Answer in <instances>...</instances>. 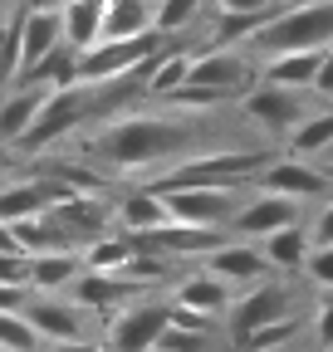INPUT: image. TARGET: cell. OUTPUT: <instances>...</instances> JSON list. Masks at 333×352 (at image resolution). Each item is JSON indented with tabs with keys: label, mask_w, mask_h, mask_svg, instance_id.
<instances>
[{
	"label": "cell",
	"mask_w": 333,
	"mask_h": 352,
	"mask_svg": "<svg viewBox=\"0 0 333 352\" xmlns=\"http://www.w3.org/2000/svg\"><path fill=\"white\" fill-rule=\"evenodd\" d=\"M45 6H69V0H45Z\"/></svg>",
	"instance_id": "obj_33"
},
{
	"label": "cell",
	"mask_w": 333,
	"mask_h": 352,
	"mask_svg": "<svg viewBox=\"0 0 333 352\" xmlns=\"http://www.w3.org/2000/svg\"><path fill=\"white\" fill-rule=\"evenodd\" d=\"M309 235H314V245H333V201H323V210L314 215Z\"/></svg>",
	"instance_id": "obj_28"
},
{
	"label": "cell",
	"mask_w": 333,
	"mask_h": 352,
	"mask_svg": "<svg viewBox=\"0 0 333 352\" xmlns=\"http://www.w3.org/2000/svg\"><path fill=\"white\" fill-rule=\"evenodd\" d=\"M0 279H6V284H30V250L0 254Z\"/></svg>",
	"instance_id": "obj_25"
},
{
	"label": "cell",
	"mask_w": 333,
	"mask_h": 352,
	"mask_svg": "<svg viewBox=\"0 0 333 352\" xmlns=\"http://www.w3.org/2000/svg\"><path fill=\"white\" fill-rule=\"evenodd\" d=\"M166 50V34L162 30H142L128 39H98L94 50L78 54V78H118V74H133L147 59H157Z\"/></svg>",
	"instance_id": "obj_4"
},
{
	"label": "cell",
	"mask_w": 333,
	"mask_h": 352,
	"mask_svg": "<svg viewBox=\"0 0 333 352\" xmlns=\"http://www.w3.org/2000/svg\"><path fill=\"white\" fill-rule=\"evenodd\" d=\"M250 186L260 191H279V196H294V201H333V176L319 157H275L260 166V176Z\"/></svg>",
	"instance_id": "obj_6"
},
{
	"label": "cell",
	"mask_w": 333,
	"mask_h": 352,
	"mask_svg": "<svg viewBox=\"0 0 333 352\" xmlns=\"http://www.w3.org/2000/svg\"><path fill=\"white\" fill-rule=\"evenodd\" d=\"M235 284H226L221 274H211V270H196V274H186L182 284H177V303H191V308H201V314H216V318H226L230 314V303H235Z\"/></svg>",
	"instance_id": "obj_12"
},
{
	"label": "cell",
	"mask_w": 333,
	"mask_h": 352,
	"mask_svg": "<svg viewBox=\"0 0 333 352\" xmlns=\"http://www.w3.org/2000/svg\"><path fill=\"white\" fill-rule=\"evenodd\" d=\"M314 94L319 98H333V50L323 54V64H319V78H314Z\"/></svg>",
	"instance_id": "obj_31"
},
{
	"label": "cell",
	"mask_w": 333,
	"mask_h": 352,
	"mask_svg": "<svg viewBox=\"0 0 333 352\" xmlns=\"http://www.w3.org/2000/svg\"><path fill=\"white\" fill-rule=\"evenodd\" d=\"M128 254H133L128 235H98L89 250H83V264H89V270H122Z\"/></svg>",
	"instance_id": "obj_21"
},
{
	"label": "cell",
	"mask_w": 333,
	"mask_h": 352,
	"mask_svg": "<svg viewBox=\"0 0 333 352\" xmlns=\"http://www.w3.org/2000/svg\"><path fill=\"white\" fill-rule=\"evenodd\" d=\"M216 10H226V15H270L279 6L275 0H216Z\"/></svg>",
	"instance_id": "obj_27"
},
{
	"label": "cell",
	"mask_w": 333,
	"mask_h": 352,
	"mask_svg": "<svg viewBox=\"0 0 333 352\" xmlns=\"http://www.w3.org/2000/svg\"><path fill=\"white\" fill-rule=\"evenodd\" d=\"M30 323L39 328L45 342H64V338H89V323H83V308L78 298H54V294H34L30 298Z\"/></svg>",
	"instance_id": "obj_10"
},
{
	"label": "cell",
	"mask_w": 333,
	"mask_h": 352,
	"mask_svg": "<svg viewBox=\"0 0 333 352\" xmlns=\"http://www.w3.org/2000/svg\"><path fill=\"white\" fill-rule=\"evenodd\" d=\"M113 215H118L122 230H157V226H166V220H172L162 191H152V186H138V191H128V196H118Z\"/></svg>",
	"instance_id": "obj_15"
},
{
	"label": "cell",
	"mask_w": 333,
	"mask_h": 352,
	"mask_svg": "<svg viewBox=\"0 0 333 352\" xmlns=\"http://www.w3.org/2000/svg\"><path fill=\"white\" fill-rule=\"evenodd\" d=\"M304 274H309L314 289L333 294V245H314V254H309V264H304Z\"/></svg>",
	"instance_id": "obj_24"
},
{
	"label": "cell",
	"mask_w": 333,
	"mask_h": 352,
	"mask_svg": "<svg viewBox=\"0 0 333 352\" xmlns=\"http://www.w3.org/2000/svg\"><path fill=\"white\" fill-rule=\"evenodd\" d=\"M50 94H54L50 83H15V94L0 103V142L20 147V138L34 127V118H39V108H45Z\"/></svg>",
	"instance_id": "obj_11"
},
{
	"label": "cell",
	"mask_w": 333,
	"mask_h": 352,
	"mask_svg": "<svg viewBox=\"0 0 333 352\" xmlns=\"http://www.w3.org/2000/svg\"><path fill=\"white\" fill-rule=\"evenodd\" d=\"M294 338H299V323H294V318H284V323H270V328L245 333L235 347H240V352H275V347H289Z\"/></svg>",
	"instance_id": "obj_22"
},
{
	"label": "cell",
	"mask_w": 333,
	"mask_h": 352,
	"mask_svg": "<svg viewBox=\"0 0 333 352\" xmlns=\"http://www.w3.org/2000/svg\"><path fill=\"white\" fill-rule=\"evenodd\" d=\"M299 206H304V201H294V196H279V191H260V186H255V196H250V201L240 206V215L230 220V230H235L240 240H265V235H275V230H284V226H294V220H299Z\"/></svg>",
	"instance_id": "obj_9"
},
{
	"label": "cell",
	"mask_w": 333,
	"mask_h": 352,
	"mask_svg": "<svg viewBox=\"0 0 333 352\" xmlns=\"http://www.w3.org/2000/svg\"><path fill=\"white\" fill-rule=\"evenodd\" d=\"M328 50H289V54H270L260 59V78L265 83H284V88H309L314 94V78Z\"/></svg>",
	"instance_id": "obj_13"
},
{
	"label": "cell",
	"mask_w": 333,
	"mask_h": 352,
	"mask_svg": "<svg viewBox=\"0 0 333 352\" xmlns=\"http://www.w3.org/2000/svg\"><path fill=\"white\" fill-rule=\"evenodd\" d=\"M201 270L221 274V279L235 284V289H250V284H260V279L279 274L275 264H270V254H265L260 240H230V245H221V250L206 254V259H201Z\"/></svg>",
	"instance_id": "obj_8"
},
{
	"label": "cell",
	"mask_w": 333,
	"mask_h": 352,
	"mask_svg": "<svg viewBox=\"0 0 333 352\" xmlns=\"http://www.w3.org/2000/svg\"><path fill=\"white\" fill-rule=\"evenodd\" d=\"M319 162H323V166H333V142H328V147L319 152Z\"/></svg>",
	"instance_id": "obj_32"
},
{
	"label": "cell",
	"mask_w": 333,
	"mask_h": 352,
	"mask_svg": "<svg viewBox=\"0 0 333 352\" xmlns=\"http://www.w3.org/2000/svg\"><path fill=\"white\" fill-rule=\"evenodd\" d=\"M314 338H319L323 352H333V294H323L319 314H314Z\"/></svg>",
	"instance_id": "obj_26"
},
{
	"label": "cell",
	"mask_w": 333,
	"mask_h": 352,
	"mask_svg": "<svg viewBox=\"0 0 333 352\" xmlns=\"http://www.w3.org/2000/svg\"><path fill=\"white\" fill-rule=\"evenodd\" d=\"M0 352H10V347H0Z\"/></svg>",
	"instance_id": "obj_35"
},
{
	"label": "cell",
	"mask_w": 333,
	"mask_h": 352,
	"mask_svg": "<svg viewBox=\"0 0 333 352\" xmlns=\"http://www.w3.org/2000/svg\"><path fill=\"white\" fill-rule=\"evenodd\" d=\"M250 122L245 113L240 118H226V108H186V103H172L166 98V113H118L108 122H94L74 132V157L78 166L98 171L103 182H118V176H162L211 147H240L250 142Z\"/></svg>",
	"instance_id": "obj_1"
},
{
	"label": "cell",
	"mask_w": 333,
	"mask_h": 352,
	"mask_svg": "<svg viewBox=\"0 0 333 352\" xmlns=\"http://www.w3.org/2000/svg\"><path fill=\"white\" fill-rule=\"evenodd\" d=\"M328 142H333V113H309L294 132H289V147L299 157H319Z\"/></svg>",
	"instance_id": "obj_19"
},
{
	"label": "cell",
	"mask_w": 333,
	"mask_h": 352,
	"mask_svg": "<svg viewBox=\"0 0 333 352\" xmlns=\"http://www.w3.org/2000/svg\"><path fill=\"white\" fill-rule=\"evenodd\" d=\"M289 308H294V294H289V284H284L279 274H270V279H260V284L240 289V294H235V303H230V314H226L230 338L240 342L245 333H255V328H270V323L294 318Z\"/></svg>",
	"instance_id": "obj_5"
},
{
	"label": "cell",
	"mask_w": 333,
	"mask_h": 352,
	"mask_svg": "<svg viewBox=\"0 0 333 352\" xmlns=\"http://www.w3.org/2000/svg\"><path fill=\"white\" fill-rule=\"evenodd\" d=\"M30 284H6L0 279V308H30Z\"/></svg>",
	"instance_id": "obj_29"
},
{
	"label": "cell",
	"mask_w": 333,
	"mask_h": 352,
	"mask_svg": "<svg viewBox=\"0 0 333 352\" xmlns=\"http://www.w3.org/2000/svg\"><path fill=\"white\" fill-rule=\"evenodd\" d=\"M245 50L255 59L289 54V50H333V0H304V6L275 10L245 39Z\"/></svg>",
	"instance_id": "obj_2"
},
{
	"label": "cell",
	"mask_w": 333,
	"mask_h": 352,
	"mask_svg": "<svg viewBox=\"0 0 333 352\" xmlns=\"http://www.w3.org/2000/svg\"><path fill=\"white\" fill-rule=\"evenodd\" d=\"M211 347V333H196V328H166L162 338H157V352H206Z\"/></svg>",
	"instance_id": "obj_23"
},
{
	"label": "cell",
	"mask_w": 333,
	"mask_h": 352,
	"mask_svg": "<svg viewBox=\"0 0 333 352\" xmlns=\"http://www.w3.org/2000/svg\"><path fill=\"white\" fill-rule=\"evenodd\" d=\"M191 50H162L152 59V78H147V98H172L177 88L191 78Z\"/></svg>",
	"instance_id": "obj_18"
},
{
	"label": "cell",
	"mask_w": 333,
	"mask_h": 352,
	"mask_svg": "<svg viewBox=\"0 0 333 352\" xmlns=\"http://www.w3.org/2000/svg\"><path fill=\"white\" fill-rule=\"evenodd\" d=\"M0 10H6V0H0Z\"/></svg>",
	"instance_id": "obj_34"
},
{
	"label": "cell",
	"mask_w": 333,
	"mask_h": 352,
	"mask_svg": "<svg viewBox=\"0 0 333 352\" xmlns=\"http://www.w3.org/2000/svg\"><path fill=\"white\" fill-rule=\"evenodd\" d=\"M206 10V0H157V30L162 34H182V30H191L196 25V15Z\"/></svg>",
	"instance_id": "obj_20"
},
{
	"label": "cell",
	"mask_w": 333,
	"mask_h": 352,
	"mask_svg": "<svg viewBox=\"0 0 333 352\" xmlns=\"http://www.w3.org/2000/svg\"><path fill=\"white\" fill-rule=\"evenodd\" d=\"M328 176H333V166H328Z\"/></svg>",
	"instance_id": "obj_36"
},
{
	"label": "cell",
	"mask_w": 333,
	"mask_h": 352,
	"mask_svg": "<svg viewBox=\"0 0 333 352\" xmlns=\"http://www.w3.org/2000/svg\"><path fill=\"white\" fill-rule=\"evenodd\" d=\"M103 10H108V0H69L64 6V39L78 54L103 39Z\"/></svg>",
	"instance_id": "obj_17"
},
{
	"label": "cell",
	"mask_w": 333,
	"mask_h": 352,
	"mask_svg": "<svg viewBox=\"0 0 333 352\" xmlns=\"http://www.w3.org/2000/svg\"><path fill=\"white\" fill-rule=\"evenodd\" d=\"M172 328V298H128L108 314L103 347L108 352H157V338Z\"/></svg>",
	"instance_id": "obj_3"
},
{
	"label": "cell",
	"mask_w": 333,
	"mask_h": 352,
	"mask_svg": "<svg viewBox=\"0 0 333 352\" xmlns=\"http://www.w3.org/2000/svg\"><path fill=\"white\" fill-rule=\"evenodd\" d=\"M45 352H108L94 338H64V342H45Z\"/></svg>",
	"instance_id": "obj_30"
},
{
	"label": "cell",
	"mask_w": 333,
	"mask_h": 352,
	"mask_svg": "<svg viewBox=\"0 0 333 352\" xmlns=\"http://www.w3.org/2000/svg\"><path fill=\"white\" fill-rule=\"evenodd\" d=\"M304 94H309V88H284V83H265V78H260V83L240 98V113L255 122L260 132H275V138L284 132V138H289V132L309 118Z\"/></svg>",
	"instance_id": "obj_7"
},
{
	"label": "cell",
	"mask_w": 333,
	"mask_h": 352,
	"mask_svg": "<svg viewBox=\"0 0 333 352\" xmlns=\"http://www.w3.org/2000/svg\"><path fill=\"white\" fill-rule=\"evenodd\" d=\"M260 245H265V254H270V264L279 274H304V264L314 254V235H309V226H299V220L275 230V235H265Z\"/></svg>",
	"instance_id": "obj_14"
},
{
	"label": "cell",
	"mask_w": 333,
	"mask_h": 352,
	"mask_svg": "<svg viewBox=\"0 0 333 352\" xmlns=\"http://www.w3.org/2000/svg\"><path fill=\"white\" fill-rule=\"evenodd\" d=\"M78 250H50V254H30V289L34 294H64L78 279Z\"/></svg>",
	"instance_id": "obj_16"
}]
</instances>
